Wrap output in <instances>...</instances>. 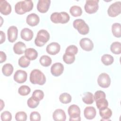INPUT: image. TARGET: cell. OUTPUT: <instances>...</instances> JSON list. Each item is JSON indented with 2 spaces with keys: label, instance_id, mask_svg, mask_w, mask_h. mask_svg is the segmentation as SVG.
I'll return each mask as SVG.
<instances>
[{
  "label": "cell",
  "instance_id": "cell-1",
  "mask_svg": "<svg viewBox=\"0 0 121 121\" xmlns=\"http://www.w3.org/2000/svg\"><path fill=\"white\" fill-rule=\"evenodd\" d=\"M33 8V1L26 0L17 2L15 6V10L16 13L21 15L31 11Z\"/></svg>",
  "mask_w": 121,
  "mask_h": 121
},
{
  "label": "cell",
  "instance_id": "cell-2",
  "mask_svg": "<svg viewBox=\"0 0 121 121\" xmlns=\"http://www.w3.org/2000/svg\"><path fill=\"white\" fill-rule=\"evenodd\" d=\"M30 81L33 84L43 85L46 82V78L44 74L38 69H33L30 74Z\"/></svg>",
  "mask_w": 121,
  "mask_h": 121
},
{
  "label": "cell",
  "instance_id": "cell-3",
  "mask_svg": "<svg viewBox=\"0 0 121 121\" xmlns=\"http://www.w3.org/2000/svg\"><path fill=\"white\" fill-rule=\"evenodd\" d=\"M94 99L96 102V105L98 109H103L108 107V102L106 99L105 93L101 90L95 92Z\"/></svg>",
  "mask_w": 121,
  "mask_h": 121
},
{
  "label": "cell",
  "instance_id": "cell-4",
  "mask_svg": "<svg viewBox=\"0 0 121 121\" xmlns=\"http://www.w3.org/2000/svg\"><path fill=\"white\" fill-rule=\"evenodd\" d=\"M50 19L55 24H65L69 21L70 17L66 12H54L51 14Z\"/></svg>",
  "mask_w": 121,
  "mask_h": 121
},
{
  "label": "cell",
  "instance_id": "cell-5",
  "mask_svg": "<svg viewBox=\"0 0 121 121\" xmlns=\"http://www.w3.org/2000/svg\"><path fill=\"white\" fill-rule=\"evenodd\" d=\"M50 39V34L46 30L41 29L39 30L35 40V44L39 47L43 46Z\"/></svg>",
  "mask_w": 121,
  "mask_h": 121
},
{
  "label": "cell",
  "instance_id": "cell-6",
  "mask_svg": "<svg viewBox=\"0 0 121 121\" xmlns=\"http://www.w3.org/2000/svg\"><path fill=\"white\" fill-rule=\"evenodd\" d=\"M73 26L81 35H85L89 33V27L88 25L82 19L75 20L73 22Z\"/></svg>",
  "mask_w": 121,
  "mask_h": 121
},
{
  "label": "cell",
  "instance_id": "cell-7",
  "mask_svg": "<svg viewBox=\"0 0 121 121\" xmlns=\"http://www.w3.org/2000/svg\"><path fill=\"white\" fill-rule=\"evenodd\" d=\"M68 112L69 116V121H80V109L78 106L76 104H72L69 106Z\"/></svg>",
  "mask_w": 121,
  "mask_h": 121
},
{
  "label": "cell",
  "instance_id": "cell-8",
  "mask_svg": "<svg viewBox=\"0 0 121 121\" xmlns=\"http://www.w3.org/2000/svg\"><path fill=\"white\" fill-rule=\"evenodd\" d=\"M99 0H87L86 2L84 9L88 14L95 13L98 9Z\"/></svg>",
  "mask_w": 121,
  "mask_h": 121
},
{
  "label": "cell",
  "instance_id": "cell-9",
  "mask_svg": "<svg viewBox=\"0 0 121 121\" xmlns=\"http://www.w3.org/2000/svg\"><path fill=\"white\" fill-rule=\"evenodd\" d=\"M121 12V2L116 1L112 3L109 7L107 13L110 17H115Z\"/></svg>",
  "mask_w": 121,
  "mask_h": 121
},
{
  "label": "cell",
  "instance_id": "cell-10",
  "mask_svg": "<svg viewBox=\"0 0 121 121\" xmlns=\"http://www.w3.org/2000/svg\"><path fill=\"white\" fill-rule=\"evenodd\" d=\"M97 83L99 86L101 87H108L111 84V78L110 76L106 73L100 74L97 78Z\"/></svg>",
  "mask_w": 121,
  "mask_h": 121
},
{
  "label": "cell",
  "instance_id": "cell-11",
  "mask_svg": "<svg viewBox=\"0 0 121 121\" xmlns=\"http://www.w3.org/2000/svg\"><path fill=\"white\" fill-rule=\"evenodd\" d=\"M27 74L24 70L19 69L17 70L14 75V80L19 84L25 82L27 79Z\"/></svg>",
  "mask_w": 121,
  "mask_h": 121
},
{
  "label": "cell",
  "instance_id": "cell-12",
  "mask_svg": "<svg viewBox=\"0 0 121 121\" xmlns=\"http://www.w3.org/2000/svg\"><path fill=\"white\" fill-rule=\"evenodd\" d=\"M64 70L63 65L60 62L54 63L51 68V72L55 77H58L63 73Z\"/></svg>",
  "mask_w": 121,
  "mask_h": 121
},
{
  "label": "cell",
  "instance_id": "cell-13",
  "mask_svg": "<svg viewBox=\"0 0 121 121\" xmlns=\"http://www.w3.org/2000/svg\"><path fill=\"white\" fill-rule=\"evenodd\" d=\"M79 44L82 49L86 51H91L94 48L92 41L87 38H83L79 42Z\"/></svg>",
  "mask_w": 121,
  "mask_h": 121
},
{
  "label": "cell",
  "instance_id": "cell-14",
  "mask_svg": "<svg viewBox=\"0 0 121 121\" xmlns=\"http://www.w3.org/2000/svg\"><path fill=\"white\" fill-rule=\"evenodd\" d=\"M18 29L17 27L14 26H10L7 31L8 39L9 42H14L17 38Z\"/></svg>",
  "mask_w": 121,
  "mask_h": 121
},
{
  "label": "cell",
  "instance_id": "cell-15",
  "mask_svg": "<svg viewBox=\"0 0 121 121\" xmlns=\"http://www.w3.org/2000/svg\"><path fill=\"white\" fill-rule=\"evenodd\" d=\"M50 3V0H39L37 4V9L41 13H46L49 9Z\"/></svg>",
  "mask_w": 121,
  "mask_h": 121
},
{
  "label": "cell",
  "instance_id": "cell-16",
  "mask_svg": "<svg viewBox=\"0 0 121 121\" xmlns=\"http://www.w3.org/2000/svg\"><path fill=\"white\" fill-rule=\"evenodd\" d=\"M60 49V45L56 42H52L49 44L46 48V51L47 52L51 55H55L59 53Z\"/></svg>",
  "mask_w": 121,
  "mask_h": 121
},
{
  "label": "cell",
  "instance_id": "cell-17",
  "mask_svg": "<svg viewBox=\"0 0 121 121\" xmlns=\"http://www.w3.org/2000/svg\"><path fill=\"white\" fill-rule=\"evenodd\" d=\"M0 12L4 15H8L11 12V6L5 0H0Z\"/></svg>",
  "mask_w": 121,
  "mask_h": 121
},
{
  "label": "cell",
  "instance_id": "cell-18",
  "mask_svg": "<svg viewBox=\"0 0 121 121\" xmlns=\"http://www.w3.org/2000/svg\"><path fill=\"white\" fill-rule=\"evenodd\" d=\"M40 21L39 16L35 13H31L28 15L26 19L27 24L31 26H34L38 24Z\"/></svg>",
  "mask_w": 121,
  "mask_h": 121
},
{
  "label": "cell",
  "instance_id": "cell-19",
  "mask_svg": "<svg viewBox=\"0 0 121 121\" xmlns=\"http://www.w3.org/2000/svg\"><path fill=\"white\" fill-rule=\"evenodd\" d=\"M52 117L55 121H65L66 119V115L63 110L58 109L53 112Z\"/></svg>",
  "mask_w": 121,
  "mask_h": 121
},
{
  "label": "cell",
  "instance_id": "cell-20",
  "mask_svg": "<svg viewBox=\"0 0 121 121\" xmlns=\"http://www.w3.org/2000/svg\"><path fill=\"white\" fill-rule=\"evenodd\" d=\"M96 114L95 109L93 106L86 107L84 111L85 117L88 120L93 119Z\"/></svg>",
  "mask_w": 121,
  "mask_h": 121
},
{
  "label": "cell",
  "instance_id": "cell-21",
  "mask_svg": "<svg viewBox=\"0 0 121 121\" xmlns=\"http://www.w3.org/2000/svg\"><path fill=\"white\" fill-rule=\"evenodd\" d=\"M33 32L28 28H23L20 33L21 38L26 41L31 40L33 37Z\"/></svg>",
  "mask_w": 121,
  "mask_h": 121
},
{
  "label": "cell",
  "instance_id": "cell-22",
  "mask_svg": "<svg viewBox=\"0 0 121 121\" xmlns=\"http://www.w3.org/2000/svg\"><path fill=\"white\" fill-rule=\"evenodd\" d=\"M99 114L102 118L101 121H110V118L112 115V111L110 108L107 107L103 109H100Z\"/></svg>",
  "mask_w": 121,
  "mask_h": 121
},
{
  "label": "cell",
  "instance_id": "cell-23",
  "mask_svg": "<svg viewBox=\"0 0 121 121\" xmlns=\"http://www.w3.org/2000/svg\"><path fill=\"white\" fill-rule=\"evenodd\" d=\"M26 49V44L22 42H18L16 43L13 46V51L17 54H22Z\"/></svg>",
  "mask_w": 121,
  "mask_h": 121
},
{
  "label": "cell",
  "instance_id": "cell-24",
  "mask_svg": "<svg viewBox=\"0 0 121 121\" xmlns=\"http://www.w3.org/2000/svg\"><path fill=\"white\" fill-rule=\"evenodd\" d=\"M24 53L25 56L30 60H35L38 57V52L34 48L26 49Z\"/></svg>",
  "mask_w": 121,
  "mask_h": 121
},
{
  "label": "cell",
  "instance_id": "cell-25",
  "mask_svg": "<svg viewBox=\"0 0 121 121\" xmlns=\"http://www.w3.org/2000/svg\"><path fill=\"white\" fill-rule=\"evenodd\" d=\"M112 31L113 35L117 38L121 37V25L120 23H115L112 26Z\"/></svg>",
  "mask_w": 121,
  "mask_h": 121
},
{
  "label": "cell",
  "instance_id": "cell-26",
  "mask_svg": "<svg viewBox=\"0 0 121 121\" xmlns=\"http://www.w3.org/2000/svg\"><path fill=\"white\" fill-rule=\"evenodd\" d=\"M14 68L13 66L10 63L4 64L2 68V72L4 76H10L13 73Z\"/></svg>",
  "mask_w": 121,
  "mask_h": 121
},
{
  "label": "cell",
  "instance_id": "cell-27",
  "mask_svg": "<svg viewBox=\"0 0 121 121\" xmlns=\"http://www.w3.org/2000/svg\"><path fill=\"white\" fill-rule=\"evenodd\" d=\"M82 101L87 104H92L94 101L93 94L89 92L85 93L84 94V96L82 97Z\"/></svg>",
  "mask_w": 121,
  "mask_h": 121
},
{
  "label": "cell",
  "instance_id": "cell-28",
  "mask_svg": "<svg viewBox=\"0 0 121 121\" xmlns=\"http://www.w3.org/2000/svg\"><path fill=\"white\" fill-rule=\"evenodd\" d=\"M111 52L115 54H120L121 52V43L120 42H115L112 43L110 46Z\"/></svg>",
  "mask_w": 121,
  "mask_h": 121
},
{
  "label": "cell",
  "instance_id": "cell-29",
  "mask_svg": "<svg viewBox=\"0 0 121 121\" xmlns=\"http://www.w3.org/2000/svg\"><path fill=\"white\" fill-rule=\"evenodd\" d=\"M101 61L104 65L108 66L111 65L113 62L114 58L111 55L105 54L102 56Z\"/></svg>",
  "mask_w": 121,
  "mask_h": 121
},
{
  "label": "cell",
  "instance_id": "cell-30",
  "mask_svg": "<svg viewBox=\"0 0 121 121\" xmlns=\"http://www.w3.org/2000/svg\"><path fill=\"white\" fill-rule=\"evenodd\" d=\"M69 12L73 17L80 16L82 13V10L81 7L77 5L72 6L69 9Z\"/></svg>",
  "mask_w": 121,
  "mask_h": 121
},
{
  "label": "cell",
  "instance_id": "cell-31",
  "mask_svg": "<svg viewBox=\"0 0 121 121\" xmlns=\"http://www.w3.org/2000/svg\"><path fill=\"white\" fill-rule=\"evenodd\" d=\"M39 61L40 64L44 67L49 66L52 62V59L47 55H43L40 58Z\"/></svg>",
  "mask_w": 121,
  "mask_h": 121
},
{
  "label": "cell",
  "instance_id": "cell-32",
  "mask_svg": "<svg viewBox=\"0 0 121 121\" xmlns=\"http://www.w3.org/2000/svg\"><path fill=\"white\" fill-rule=\"evenodd\" d=\"M59 100L62 104H69L71 101V96L67 93H63L60 95Z\"/></svg>",
  "mask_w": 121,
  "mask_h": 121
},
{
  "label": "cell",
  "instance_id": "cell-33",
  "mask_svg": "<svg viewBox=\"0 0 121 121\" xmlns=\"http://www.w3.org/2000/svg\"><path fill=\"white\" fill-rule=\"evenodd\" d=\"M31 92L30 88L26 85H23L19 87L18 89V93L19 94L22 96L28 95Z\"/></svg>",
  "mask_w": 121,
  "mask_h": 121
},
{
  "label": "cell",
  "instance_id": "cell-34",
  "mask_svg": "<svg viewBox=\"0 0 121 121\" xmlns=\"http://www.w3.org/2000/svg\"><path fill=\"white\" fill-rule=\"evenodd\" d=\"M18 63L21 67L26 68L29 65L30 61L25 56H22L19 59Z\"/></svg>",
  "mask_w": 121,
  "mask_h": 121
},
{
  "label": "cell",
  "instance_id": "cell-35",
  "mask_svg": "<svg viewBox=\"0 0 121 121\" xmlns=\"http://www.w3.org/2000/svg\"><path fill=\"white\" fill-rule=\"evenodd\" d=\"M63 60L65 63L70 64L73 63L75 60V56L74 55L69 54L65 53L63 55Z\"/></svg>",
  "mask_w": 121,
  "mask_h": 121
},
{
  "label": "cell",
  "instance_id": "cell-36",
  "mask_svg": "<svg viewBox=\"0 0 121 121\" xmlns=\"http://www.w3.org/2000/svg\"><path fill=\"white\" fill-rule=\"evenodd\" d=\"M27 104L28 107L30 108H35L39 105V101L32 96L27 100Z\"/></svg>",
  "mask_w": 121,
  "mask_h": 121
},
{
  "label": "cell",
  "instance_id": "cell-37",
  "mask_svg": "<svg viewBox=\"0 0 121 121\" xmlns=\"http://www.w3.org/2000/svg\"><path fill=\"white\" fill-rule=\"evenodd\" d=\"M15 118L17 121H25L27 119V115L25 112L20 111L16 113Z\"/></svg>",
  "mask_w": 121,
  "mask_h": 121
},
{
  "label": "cell",
  "instance_id": "cell-38",
  "mask_svg": "<svg viewBox=\"0 0 121 121\" xmlns=\"http://www.w3.org/2000/svg\"><path fill=\"white\" fill-rule=\"evenodd\" d=\"M32 96L40 101L43 99L44 97V93L41 90L37 89L33 92Z\"/></svg>",
  "mask_w": 121,
  "mask_h": 121
},
{
  "label": "cell",
  "instance_id": "cell-39",
  "mask_svg": "<svg viewBox=\"0 0 121 121\" xmlns=\"http://www.w3.org/2000/svg\"><path fill=\"white\" fill-rule=\"evenodd\" d=\"M78 52V47L74 45H71L67 47L66 49L65 53L72 54V55H75Z\"/></svg>",
  "mask_w": 121,
  "mask_h": 121
},
{
  "label": "cell",
  "instance_id": "cell-40",
  "mask_svg": "<svg viewBox=\"0 0 121 121\" xmlns=\"http://www.w3.org/2000/svg\"><path fill=\"white\" fill-rule=\"evenodd\" d=\"M1 120L2 121H10L12 119V115L9 111H4L0 115Z\"/></svg>",
  "mask_w": 121,
  "mask_h": 121
},
{
  "label": "cell",
  "instance_id": "cell-41",
  "mask_svg": "<svg viewBox=\"0 0 121 121\" xmlns=\"http://www.w3.org/2000/svg\"><path fill=\"white\" fill-rule=\"evenodd\" d=\"M30 120L31 121H40L41 120V115L37 112H32L30 115Z\"/></svg>",
  "mask_w": 121,
  "mask_h": 121
},
{
  "label": "cell",
  "instance_id": "cell-42",
  "mask_svg": "<svg viewBox=\"0 0 121 121\" xmlns=\"http://www.w3.org/2000/svg\"><path fill=\"white\" fill-rule=\"evenodd\" d=\"M7 58L5 53L2 51L0 52V62L1 63L5 61Z\"/></svg>",
  "mask_w": 121,
  "mask_h": 121
},
{
  "label": "cell",
  "instance_id": "cell-43",
  "mask_svg": "<svg viewBox=\"0 0 121 121\" xmlns=\"http://www.w3.org/2000/svg\"><path fill=\"white\" fill-rule=\"evenodd\" d=\"M5 39L6 36L5 33L3 31H0V44L2 43L3 42H5Z\"/></svg>",
  "mask_w": 121,
  "mask_h": 121
},
{
  "label": "cell",
  "instance_id": "cell-44",
  "mask_svg": "<svg viewBox=\"0 0 121 121\" xmlns=\"http://www.w3.org/2000/svg\"><path fill=\"white\" fill-rule=\"evenodd\" d=\"M0 105H1V108H0V111H1L3 109V108L4 107V103L2 100H0Z\"/></svg>",
  "mask_w": 121,
  "mask_h": 121
}]
</instances>
